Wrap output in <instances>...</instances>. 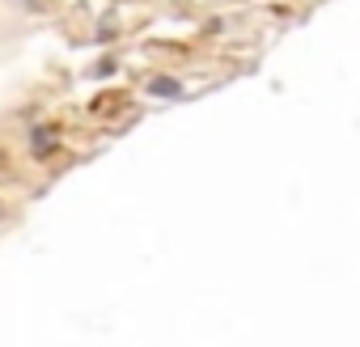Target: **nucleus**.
Wrapping results in <instances>:
<instances>
[{
    "instance_id": "f257e3e1",
    "label": "nucleus",
    "mask_w": 360,
    "mask_h": 347,
    "mask_svg": "<svg viewBox=\"0 0 360 347\" xmlns=\"http://www.w3.org/2000/svg\"><path fill=\"white\" fill-rule=\"evenodd\" d=\"M148 89H153V93H165V98H174V93H178V81H153Z\"/></svg>"
}]
</instances>
